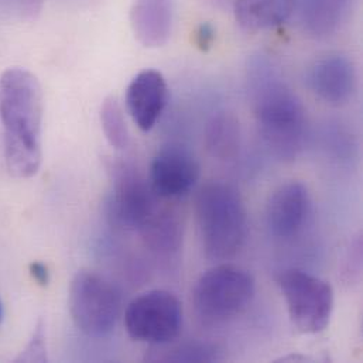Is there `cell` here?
Returning a JSON list of instances; mask_svg holds the SVG:
<instances>
[{"label": "cell", "instance_id": "obj_22", "mask_svg": "<svg viewBox=\"0 0 363 363\" xmlns=\"http://www.w3.org/2000/svg\"><path fill=\"white\" fill-rule=\"evenodd\" d=\"M30 274L43 287H45L50 283L48 267L40 262H34L30 264Z\"/></svg>", "mask_w": 363, "mask_h": 363}, {"label": "cell", "instance_id": "obj_23", "mask_svg": "<svg viewBox=\"0 0 363 363\" xmlns=\"http://www.w3.org/2000/svg\"><path fill=\"white\" fill-rule=\"evenodd\" d=\"M44 0H16V3L18 4V7L21 9V11L27 13V14H34L41 9Z\"/></svg>", "mask_w": 363, "mask_h": 363}, {"label": "cell", "instance_id": "obj_2", "mask_svg": "<svg viewBox=\"0 0 363 363\" xmlns=\"http://www.w3.org/2000/svg\"><path fill=\"white\" fill-rule=\"evenodd\" d=\"M249 88L263 143L279 160H294L307 136V119L301 101L273 64L263 57L252 61Z\"/></svg>", "mask_w": 363, "mask_h": 363}, {"label": "cell", "instance_id": "obj_14", "mask_svg": "<svg viewBox=\"0 0 363 363\" xmlns=\"http://www.w3.org/2000/svg\"><path fill=\"white\" fill-rule=\"evenodd\" d=\"M297 0H233L238 24L246 31H263L283 24Z\"/></svg>", "mask_w": 363, "mask_h": 363}, {"label": "cell", "instance_id": "obj_16", "mask_svg": "<svg viewBox=\"0 0 363 363\" xmlns=\"http://www.w3.org/2000/svg\"><path fill=\"white\" fill-rule=\"evenodd\" d=\"M206 146L219 160L233 159L240 147V128L238 119L228 112L213 115L206 128Z\"/></svg>", "mask_w": 363, "mask_h": 363}, {"label": "cell", "instance_id": "obj_15", "mask_svg": "<svg viewBox=\"0 0 363 363\" xmlns=\"http://www.w3.org/2000/svg\"><path fill=\"white\" fill-rule=\"evenodd\" d=\"M351 0H301L300 20L304 31L314 38L335 34L345 21Z\"/></svg>", "mask_w": 363, "mask_h": 363}, {"label": "cell", "instance_id": "obj_21", "mask_svg": "<svg viewBox=\"0 0 363 363\" xmlns=\"http://www.w3.org/2000/svg\"><path fill=\"white\" fill-rule=\"evenodd\" d=\"M215 37H216V33H215L213 26L205 21L196 27V30L194 33V43H195L196 48H199L201 51H208L212 47Z\"/></svg>", "mask_w": 363, "mask_h": 363}, {"label": "cell", "instance_id": "obj_17", "mask_svg": "<svg viewBox=\"0 0 363 363\" xmlns=\"http://www.w3.org/2000/svg\"><path fill=\"white\" fill-rule=\"evenodd\" d=\"M101 123L109 145L116 150H123L129 146V128L125 119L123 109L119 101L109 96L101 108Z\"/></svg>", "mask_w": 363, "mask_h": 363}, {"label": "cell", "instance_id": "obj_1", "mask_svg": "<svg viewBox=\"0 0 363 363\" xmlns=\"http://www.w3.org/2000/svg\"><path fill=\"white\" fill-rule=\"evenodd\" d=\"M0 121L9 173L16 179L35 176L43 157V92L30 71L9 68L0 75Z\"/></svg>", "mask_w": 363, "mask_h": 363}, {"label": "cell", "instance_id": "obj_9", "mask_svg": "<svg viewBox=\"0 0 363 363\" xmlns=\"http://www.w3.org/2000/svg\"><path fill=\"white\" fill-rule=\"evenodd\" d=\"M199 163L192 152L179 143L164 146L152 162L150 185L159 198H179L199 180Z\"/></svg>", "mask_w": 363, "mask_h": 363}, {"label": "cell", "instance_id": "obj_6", "mask_svg": "<svg viewBox=\"0 0 363 363\" xmlns=\"http://www.w3.org/2000/svg\"><path fill=\"white\" fill-rule=\"evenodd\" d=\"M279 286L297 331L320 334L330 325L335 300L328 281L304 270L290 269L279 276Z\"/></svg>", "mask_w": 363, "mask_h": 363}, {"label": "cell", "instance_id": "obj_3", "mask_svg": "<svg viewBox=\"0 0 363 363\" xmlns=\"http://www.w3.org/2000/svg\"><path fill=\"white\" fill-rule=\"evenodd\" d=\"M196 222L202 249L212 260L236 256L247 238V212L236 188L208 182L196 198Z\"/></svg>", "mask_w": 363, "mask_h": 363}, {"label": "cell", "instance_id": "obj_8", "mask_svg": "<svg viewBox=\"0 0 363 363\" xmlns=\"http://www.w3.org/2000/svg\"><path fill=\"white\" fill-rule=\"evenodd\" d=\"M159 198L152 185L129 164H118L113 169V185L108 201L111 222L125 230H145L160 212Z\"/></svg>", "mask_w": 363, "mask_h": 363}, {"label": "cell", "instance_id": "obj_20", "mask_svg": "<svg viewBox=\"0 0 363 363\" xmlns=\"http://www.w3.org/2000/svg\"><path fill=\"white\" fill-rule=\"evenodd\" d=\"M18 362H47L45 347V325L40 321L33 333V337L26 350L16 359Z\"/></svg>", "mask_w": 363, "mask_h": 363}, {"label": "cell", "instance_id": "obj_5", "mask_svg": "<svg viewBox=\"0 0 363 363\" xmlns=\"http://www.w3.org/2000/svg\"><path fill=\"white\" fill-rule=\"evenodd\" d=\"M69 311L75 327L88 337H108L122 313L121 291L104 276L78 272L69 287Z\"/></svg>", "mask_w": 363, "mask_h": 363}, {"label": "cell", "instance_id": "obj_24", "mask_svg": "<svg viewBox=\"0 0 363 363\" xmlns=\"http://www.w3.org/2000/svg\"><path fill=\"white\" fill-rule=\"evenodd\" d=\"M216 3H219V4H228V3H233V0H215Z\"/></svg>", "mask_w": 363, "mask_h": 363}, {"label": "cell", "instance_id": "obj_10", "mask_svg": "<svg viewBox=\"0 0 363 363\" xmlns=\"http://www.w3.org/2000/svg\"><path fill=\"white\" fill-rule=\"evenodd\" d=\"M311 212V196L307 185L290 182L280 185L266 205V225L277 239H290L298 235Z\"/></svg>", "mask_w": 363, "mask_h": 363}, {"label": "cell", "instance_id": "obj_25", "mask_svg": "<svg viewBox=\"0 0 363 363\" xmlns=\"http://www.w3.org/2000/svg\"><path fill=\"white\" fill-rule=\"evenodd\" d=\"M3 320V307H1V303H0V323Z\"/></svg>", "mask_w": 363, "mask_h": 363}, {"label": "cell", "instance_id": "obj_19", "mask_svg": "<svg viewBox=\"0 0 363 363\" xmlns=\"http://www.w3.org/2000/svg\"><path fill=\"white\" fill-rule=\"evenodd\" d=\"M163 361L170 362H213L218 361V351L208 345L201 342H189L182 344V347L173 350L172 354L162 358Z\"/></svg>", "mask_w": 363, "mask_h": 363}, {"label": "cell", "instance_id": "obj_13", "mask_svg": "<svg viewBox=\"0 0 363 363\" xmlns=\"http://www.w3.org/2000/svg\"><path fill=\"white\" fill-rule=\"evenodd\" d=\"M174 0H135L130 23L138 41L147 48H159L172 37Z\"/></svg>", "mask_w": 363, "mask_h": 363}, {"label": "cell", "instance_id": "obj_12", "mask_svg": "<svg viewBox=\"0 0 363 363\" xmlns=\"http://www.w3.org/2000/svg\"><path fill=\"white\" fill-rule=\"evenodd\" d=\"M125 101L135 125L142 132H150L160 121L169 102L166 78L156 69L139 72L130 81Z\"/></svg>", "mask_w": 363, "mask_h": 363}, {"label": "cell", "instance_id": "obj_11", "mask_svg": "<svg viewBox=\"0 0 363 363\" xmlns=\"http://www.w3.org/2000/svg\"><path fill=\"white\" fill-rule=\"evenodd\" d=\"M307 81L318 99L341 106L350 102L357 91V69L348 57L330 54L311 65Z\"/></svg>", "mask_w": 363, "mask_h": 363}, {"label": "cell", "instance_id": "obj_4", "mask_svg": "<svg viewBox=\"0 0 363 363\" xmlns=\"http://www.w3.org/2000/svg\"><path fill=\"white\" fill-rule=\"evenodd\" d=\"M255 293L256 283L247 270L235 264H218L198 279L192 303L205 324H223L246 311Z\"/></svg>", "mask_w": 363, "mask_h": 363}, {"label": "cell", "instance_id": "obj_18", "mask_svg": "<svg viewBox=\"0 0 363 363\" xmlns=\"http://www.w3.org/2000/svg\"><path fill=\"white\" fill-rule=\"evenodd\" d=\"M143 233L150 246L160 252H176L182 242L180 222L167 212H159Z\"/></svg>", "mask_w": 363, "mask_h": 363}, {"label": "cell", "instance_id": "obj_7", "mask_svg": "<svg viewBox=\"0 0 363 363\" xmlns=\"http://www.w3.org/2000/svg\"><path fill=\"white\" fill-rule=\"evenodd\" d=\"M182 304L166 290H152L138 296L125 311L129 337L152 345H167L176 341L182 334Z\"/></svg>", "mask_w": 363, "mask_h": 363}]
</instances>
